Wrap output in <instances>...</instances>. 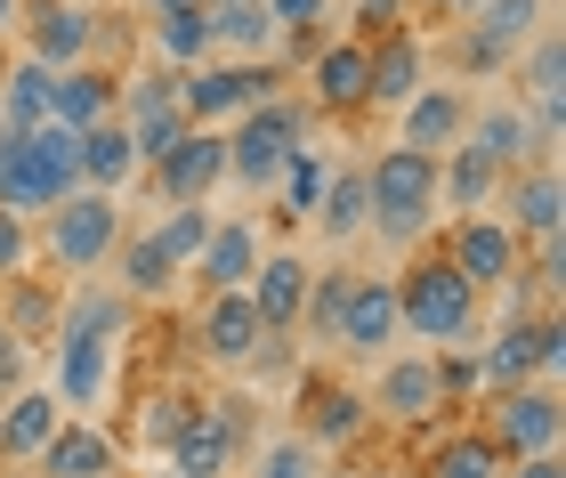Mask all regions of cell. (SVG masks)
<instances>
[{
  "label": "cell",
  "instance_id": "obj_6",
  "mask_svg": "<svg viewBox=\"0 0 566 478\" xmlns=\"http://www.w3.org/2000/svg\"><path fill=\"white\" fill-rule=\"evenodd\" d=\"M275 97V65L268 58H227V65H187L178 73V106L187 122H235L243 106Z\"/></svg>",
  "mask_w": 566,
  "mask_h": 478
},
{
  "label": "cell",
  "instance_id": "obj_52",
  "mask_svg": "<svg viewBox=\"0 0 566 478\" xmlns=\"http://www.w3.org/2000/svg\"><path fill=\"white\" fill-rule=\"evenodd\" d=\"M146 9H154V17H170V9H202V0H146Z\"/></svg>",
  "mask_w": 566,
  "mask_h": 478
},
{
  "label": "cell",
  "instance_id": "obj_8",
  "mask_svg": "<svg viewBox=\"0 0 566 478\" xmlns=\"http://www.w3.org/2000/svg\"><path fill=\"white\" fill-rule=\"evenodd\" d=\"M114 122L130 131L138 163L170 155L178 131H187V106H178V73L163 65V73H138V82H122V90H114Z\"/></svg>",
  "mask_w": 566,
  "mask_h": 478
},
{
  "label": "cell",
  "instance_id": "obj_23",
  "mask_svg": "<svg viewBox=\"0 0 566 478\" xmlns=\"http://www.w3.org/2000/svg\"><path fill=\"white\" fill-rule=\"evenodd\" d=\"M307 82H316V106L356 114L365 106V82H373V41H324L316 65H307Z\"/></svg>",
  "mask_w": 566,
  "mask_h": 478
},
{
  "label": "cell",
  "instance_id": "obj_4",
  "mask_svg": "<svg viewBox=\"0 0 566 478\" xmlns=\"http://www.w3.org/2000/svg\"><path fill=\"white\" fill-rule=\"evenodd\" d=\"M82 187V131L65 122H33L17 131V170H9V211H49Z\"/></svg>",
  "mask_w": 566,
  "mask_h": 478
},
{
  "label": "cell",
  "instance_id": "obj_17",
  "mask_svg": "<svg viewBox=\"0 0 566 478\" xmlns=\"http://www.w3.org/2000/svg\"><path fill=\"white\" fill-rule=\"evenodd\" d=\"M405 333L397 324V276H348V300H340V349H356V357H380Z\"/></svg>",
  "mask_w": 566,
  "mask_h": 478
},
{
  "label": "cell",
  "instance_id": "obj_35",
  "mask_svg": "<svg viewBox=\"0 0 566 478\" xmlns=\"http://www.w3.org/2000/svg\"><path fill=\"white\" fill-rule=\"evenodd\" d=\"M154 58H163L170 73H187L211 58V9H170V17H154Z\"/></svg>",
  "mask_w": 566,
  "mask_h": 478
},
{
  "label": "cell",
  "instance_id": "obj_47",
  "mask_svg": "<svg viewBox=\"0 0 566 478\" xmlns=\"http://www.w3.org/2000/svg\"><path fill=\"white\" fill-rule=\"evenodd\" d=\"M356 17H365V33H397V0H356Z\"/></svg>",
  "mask_w": 566,
  "mask_h": 478
},
{
  "label": "cell",
  "instance_id": "obj_10",
  "mask_svg": "<svg viewBox=\"0 0 566 478\" xmlns=\"http://www.w3.org/2000/svg\"><path fill=\"white\" fill-rule=\"evenodd\" d=\"M235 446H243V414H235V397H211V406H195L187 422H178V438H170V470H178V478H227V470H235Z\"/></svg>",
  "mask_w": 566,
  "mask_h": 478
},
{
  "label": "cell",
  "instance_id": "obj_32",
  "mask_svg": "<svg viewBox=\"0 0 566 478\" xmlns=\"http://www.w3.org/2000/svg\"><path fill=\"white\" fill-rule=\"evenodd\" d=\"M365 422H373V397L365 389H340V382L307 389V438H316V446H348Z\"/></svg>",
  "mask_w": 566,
  "mask_h": 478
},
{
  "label": "cell",
  "instance_id": "obj_26",
  "mask_svg": "<svg viewBox=\"0 0 566 478\" xmlns=\"http://www.w3.org/2000/svg\"><path fill=\"white\" fill-rule=\"evenodd\" d=\"M138 170H146V163H138V146H130V131H122L114 114L82 131V187H106V195H122V187L138 179Z\"/></svg>",
  "mask_w": 566,
  "mask_h": 478
},
{
  "label": "cell",
  "instance_id": "obj_49",
  "mask_svg": "<svg viewBox=\"0 0 566 478\" xmlns=\"http://www.w3.org/2000/svg\"><path fill=\"white\" fill-rule=\"evenodd\" d=\"M9 170H17V131H0V204H9Z\"/></svg>",
  "mask_w": 566,
  "mask_h": 478
},
{
  "label": "cell",
  "instance_id": "obj_53",
  "mask_svg": "<svg viewBox=\"0 0 566 478\" xmlns=\"http://www.w3.org/2000/svg\"><path fill=\"white\" fill-rule=\"evenodd\" d=\"M429 9H446V17H461V9H470V0H429Z\"/></svg>",
  "mask_w": 566,
  "mask_h": 478
},
{
  "label": "cell",
  "instance_id": "obj_24",
  "mask_svg": "<svg viewBox=\"0 0 566 478\" xmlns=\"http://www.w3.org/2000/svg\"><path fill=\"white\" fill-rule=\"evenodd\" d=\"M260 228H251V219H211V243L195 251V276L211 292H235V284H251V268H260Z\"/></svg>",
  "mask_w": 566,
  "mask_h": 478
},
{
  "label": "cell",
  "instance_id": "obj_16",
  "mask_svg": "<svg viewBox=\"0 0 566 478\" xmlns=\"http://www.w3.org/2000/svg\"><path fill=\"white\" fill-rule=\"evenodd\" d=\"M114 365H122V341H57V365H49L57 406L65 414H97L114 397Z\"/></svg>",
  "mask_w": 566,
  "mask_h": 478
},
{
  "label": "cell",
  "instance_id": "obj_41",
  "mask_svg": "<svg viewBox=\"0 0 566 478\" xmlns=\"http://www.w3.org/2000/svg\"><path fill=\"white\" fill-rule=\"evenodd\" d=\"M268 17H275L283 41H316L324 17H332V0H268Z\"/></svg>",
  "mask_w": 566,
  "mask_h": 478
},
{
  "label": "cell",
  "instance_id": "obj_25",
  "mask_svg": "<svg viewBox=\"0 0 566 478\" xmlns=\"http://www.w3.org/2000/svg\"><path fill=\"white\" fill-rule=\"evenodd\" d=\"M202 9H211V49H227V58H275L283 49L268 0H202Z\"/></svg>",
  "mask_w": 566,
  "mask_h": 478
},
{
  "label": "cell",
  "instance_id": "obj_22",
  "mask_svg": "<svg viewBox=\"0 0 566 478\" xmlns=\"http://www.w3.org/2000/svg\"><path fill=\"white\" fill-rule=\"evenodd\" d=\"M41 478H106L114 470V438L97 430V422H82V414H65L57 430H49V446H41Z\"/></svg>",
  "mask_w": 566,
  "mask_h": 478
},
{
  "label": "cell",
  "instance_id": "obj_14",
  "mask_svg": "<svg viewBox=\"0 0 566 478\" xmlns=\"http://www.w3.org/2000/svg\"><path fill=\"white\" fill-rule=\"evenodd\" d=\"M494 204L510 211L502 219V228L510 236H534V243H543V236H558V219H566V195H558V155H534V163H518V170H510V179H502V195H494Z\"/></svg>",
  "mask_w": 566,
  "mask_h": 478
},
{
  "label": "cell",
  "instance_id": "obj_55",
  "mask_svg": "<svg viewBox=\"0 0 566 478\" xmlns=\"http://www.w3.org/2000/svg\"><path fill=\"white\" fill-rule=\"evenodd\" d=\"M0 73H9V58H0Z\"/></svg>",
  "mask_w": 566,
  "mask_h": 478
},
{
  "label": "cell",
  "instance_id": "obj_2",
  "mask_svg": "<svg viewBox=\"0 0 566 478\" xmlns=\"http://www.w3.org/2000/svg\"><path fill=\"white\" fill-rule=\"evenodd\" d=\"M365 204H373L365 228L380 243H413L437 219V155H421V146H389L380 163H365Z\"/></svg>",
  "mask_w": 566,
  "mask_h": 478
},
{
  "label": "cell",
  "instance_id": "obj_15",
  "mask_svg": "<svg viewBox=\"0 0 566 478\" xmlns=\"http://www.w3.org/2000/svg\"><path fill=\"white\" fill-rule=\"evenodd\" d=\"M461 155H478L485 170H502V179H510V170H518V163H534V155H543V146H534V122H526V106H518V97H494V106H478L470 122H461Z\"/></svg>",
  "mask_w": 566,
  "mask_h": 478
},
{
  "label": "cell",
  "instance_id": "obj_12",
  "mask_svg": "<svg viewBox=\"0 0 566 478\" xmlns=\"http://www.w3.org/2000/svg\"><path fill=\"white\" fill-rule=\"evenodd\" d=\"M219 179H227V131L219 122H187L170 155H154V187H163L170 204H202Z\"/></svg>",
  "mask_w": 566,
  "mask_h": 478
},
{
  "label": "cell",
  "instance_id": "obj_45",
  "mask_svg": "<svg viewBox=\"0 0 566 478\" xmlns=\"http://www.w3.org/2000/svg\"><path fill=\"white\" fill-rule=\"evenodd\" d=\"M437 382H446V397H461V389H478V365L446 349V357H437Z\"/></svg>",
  "mask_w": 566,
  "mask_h": 478
},
{
  "label": "cell",
  "instance_id": "obj_43",
  "mask_svg": "<svg viewBox=\"0 0 566 478\" xmlns=\"http://www.w3.org/2000/svg\"><path fill=\"white\" fill-rule=\"evenodd\" d=\"M24 260H33V228H24V211L0 204V276H17Z\"/></svg>",
  "mask_w": 566,
  "mask_h": 478
},
{
  "label": "cell",
  "instance_id": "obj_34",
  "mask_svg": "<svg viewBox=\"0 0 566 478\" xmlns=\"http://www.w3.org/2000/svg\"><path fill=\"white\" fill-rule=\"evenodd\" d=\"M502 195V170H485L478 155H461V146H446L437 155V204H453V211H485Z\"/></svg>",
  "mask_w": 566,
  "mask_h": 478
},
{
  "label": "cell",
  "instance_id": "obj_7",
  "mask_svg": "<svg viewBox=\"0 0 566 478\" xmlns=\"http://www.w3.org/2000/svg\"><path fill=\"white\" fill-rule=\"evenodd\" d=\"M558 430H566V406H558V382L543 389H494V406H485V438L502 446L510 463L518 455H558Z\"/></svg>",
  "mask_w": 566,
  "mask_h": 478
},
{
  "label": "cell",
  "instance_id": "obj_13",
  "mask_svg": "<svg viewBox=\"0 0 566 478\" xmlns=\"http://www.w3.org/2000/svg\"><path fill=\"white\" fill-rule=\"evenodd\" d=\"M446 260L470 276L478 292H510L518 284V236L502 228V219H485V211H470V219H453V236H446Z\"/></svg>",
  "mask_w": 566,
  "mask_h": 478
},
{
  "label": "cell",
  "instance_id": "obj_31",
  "mask_svg": "<svg viewBox=\"0 0 566 478\" xmlns=\"http://www.w3.org/2000/svg\"><path fill=\"white\" fill-rule=\"evenodd\" d=\"M114 114V82L97 65H65L57 82H49V122H65V131H90V122Z\"/></svg>",
  "mask_w": 566,
  "mask_h": 478
},
{
  "label": "cell",
  "instance_id": "obj_42",
  "mask_svg": "<svg viewBox=\"0 0 566 478\" xmlns=\"http://www.w3.org/2000/svg\"><path fill=\"white\" fill-rule=\"evenodd\" d=\"M187 414H195L187 397H146V414H138V438H146V446H170Z\"/></svg>",
  "mask_w": 566,
  "mask_h": 478
},
{
  "label": "cell",
  "instance_id": "obj_27",
  "mask_svg": "<svg viewBox=\"0 0 566 478\" xmlns=\"http://www.w3.org/2000/svg\"><path fill=\"white\" fill-rule=\"evenodd\" d=\"M57 422H65L57 389H24V397H9V414H0V463H33Z\"/></svg>",
  "mask_w": 566,
  "mask_h": 478
},
{
  "label": "cell",
  "instance_id": "obj_46",
  "mask_svg": "<svg viewBox=\"0 0 566 478\" xmlns=\"http://www.w3.org/2000/svg\"><path fill=\"white\" fill-rule=\"evenodd\" d=\"M260 478H307V446H275Z\"/></svg>",
  "mask_w": 566,
  "mask_h": 478
},
{
  "label": "cell",
  "instance_id": "obj_37",
  "mask_svg": "<svg viewBox=\"0 0 566 478\" xmlns=\"http://www.w3.org/2000/svg\"><path fill=\"white\" fill-rule=\"evenodd\" d=\"M534 373V324H502L494 349H485V365H478V382L485 389H518Z\"/></svg>",
  "mask_w": 566,
  "mask_h": 478
},
{
  "label": "cell",
  "instance_id": "obj_18",
  "mask_svg": "<svg viewBox=\"0 0 566 478\" xmlns=\"http://www.w3.org/2000/svg\"><path fill=\"white\" fill-rule=\"evenodd\" d=\"M268 349V316L251 309V292H211V309H202V357H219V365H251Z\"/></svg>",
  "mask_w": 566,
  "mask_h": 478
},
{
  "label": "cell",
  "instance_id": "obj_33",
  "mask_svg": "<svg viewBox=\"0 0 566 478\" xmlns=\"http://www.w3.org/2000/svg\"><path fill=\"white\" fill-rule=\"evenodd\" d=\"M49 73L41 58H17L9 73H0V131H33V122H49Z\"/></svg>",
  "mask_w": 566,
  "mask_h": 478
},
{
  "label": "cell",
  "instance_id": "obj_54",
  "mask_svg": "<svg viewBox=\"0 0 566 478\" xmlns=\"http://www.w3.org/2000/svg\"><path fill=\"white\" fill-rule=\"evenodd\" d=\"M146 478H178V470H146Z\"/></svg>",
  "mask_w": 566,
  "mask_h": 478
},
{
  "label": "cell",
  "instance_id": "obj_20",
  "mask_svg": "<svg viewBox=\"0 0 566 478\" xmlns=\"http://www.w3.org/2000/svg\"><path fill=\"white\" fill-rule=\"evenodd\" d=\"M437 406H446V382H437V357H389L380 365V389H373V414H389V422H429Z\"/></svg>",
  "mask_w": 566,
  "mask_h": 478
},
{
  "label": "cell",
  "instance_id": "obj_51",
  "mask_svg": "<svg viewBox=\"0 0 566 478\" xmlns=\"http://www.w3.org/2000/svg\"><path fill=\"white\" fill-rule=\"evenodd\" d=\"M17 17H24V0H0V41L17 33Z\"/></svg>",
  "mask_w": 566,
  "mask_h": 478
},
{
  "label": "cell",
  "instance_id": "obj_40",
  "mask_svg": "<svg viewBox=\"0 0 566 478\" xmlns=\"http://www.w3.org/2000/svg\"><path fill=\"white\" fill-rule=\"evenodd\" d=\"M340 300H348V276L340 268H324V276H307V300H300V324L316 341H332L340 333Z\"/></svg>",
  "mask_w": 566,
  "mask_h": 478
},
{
  "label": "cell",
  "instance_id": "obj_50",
  "mask_svg": "<svg viewBox=\"0 0 566 478\" xmlns=\"http://www.w3.org/2000/svg\"><path fill=\"white\" fill-rule=\"evenodd\" d=\"M9 373H17V333L0 324V382H9Z\"/></svg>",
  "mask_w": 566,
  "mask_h": 478
},
{
  "label": "cell",
  "instance_id": "obj_5",
  "mask_svg": "<svg viewBox=\"0 0 566 478\" xmlns=\"http://www.w3.org/2000/svg\"><path fill=\"white\" fill-rule=\"evenodd\" d=\"M300 138H307V106H292V97H260V106H243L235 131H227V179L268 187Z\"/></svg>",
  "mask_w": 566,
  "mask_h": 478
},
{
  "label": "cell",
  "instance_id": "obj_38",
  "mask_svg": "<svg viewBox=\"0 0 566 478\" xmlns=\"http://www.w3.org/2000/svg\"><path fill=\"white\" fill-rule=\"evenodd\" d=\"M275 179H283V211H292V219H307V211H316V195H324V179H332L324 146H292Z\"/></svg>",
  "mask_w": 566,
  "mask_h": 478
},
{
  "label": "cell",
  "instance_id": "obj_39",
  "mask_svg": "<svg viewBox=\"0 0 566 478\" xmlns=\"http://www.w3.org/2000/svg\"><path fill=\"white\" fill-rule=\"evenodd\" d=\"M154 243H163V251H170V268L187 276V268H195V251L211 243V211H202V204H170V219L154 228Z\"/></svg>",
  "mask_w": 566,
  "mask_h": 478
},
{
  "label": "cell",
  "instance_id": "obj_29",
  "mask_svg": "<svg viewBox=\"0 0 566 478\" xmlns=\"http://www.w3.org/2000/svg\"><path fill=\"white\" fill-rule=\"evenodd\" d=\"M421 41L413 33H380L373 41V82H365V106H405V97L421 90Z\"/></svg>",
  "mask_w": 566,
  "mask_h": 478
},
{
  "label": "cell",
  "instance_id": "obj_19",
  "mask_svg": "<svg viewBox=\"0 0 566 478\" xmlns=\"http://www.w3.org/2000/svg\"><path fill=\"white\" fill-rule=\"evenodd\" d=\"M397 146H421V155H446V146L461 138V122H470V97H461L453 82H421L413 97L397 106Z\"/></svg>",
  "mask_w": 566,
  "mask_h": 478
},
{
  "label": "cell",
  "instance_id": "obj_1",
  "mask_svg": "<svg viewBox=\"0 0 566 478\" xmlns=\"http://www.w3.org/2000/svg\"><path fill=\"white\" fill-rule=\"evenodd\" d=\"M478 300L485 292L446 260V251H429V260H413L397 276V324L413 341H437V349H461L478 333Z\"/></svg>",
  "mask_w": 566,
  "mask_h": 478
},
{
  "label": "cell",
  "instance_id": "obj_36",
  "mask_svg": "<svg viewBox=\"0 0 566 478\" xmlns=\"http://www.w3.org/2000/svg\"><path fill=\"white\" fill-rule=\"evenodd\" d=\"M170 284H178L170 251L154 243V236H122V292H130V300H163Z\"/></svg>",
  "mask_w": 566,
  "mask_h": 478
},
{
  "label": "cell",
  "instance_id": "obj_3",
  "mask_svg": "<svg viewBox=\"0 0 566 478\" xmlns=\"http://www.w3.org/2000/svg\"><path fill=\"white\" fill-rule=\"evenodd\" d=\"M114 243H122V204L106 187H73L65 204H49L41 219V260L49 268H73V276H90L97 260H114Z\"/></svg>",
  "mask_w": 566,
  "mask_h": 478
},
{
  "label": "cell",
  "instance_id": "obj_30",
  "mask_svg": "<svg viewBox=\"0 0 566 478\" xmlns=\"http://www.w3.org/2000/svg\"><path fill=\"white\" fill-rule=\"evenodd\" d=\"M365 219H373V204H365V170H332L324 195H316V211H307V228H316L324 243H356V236H365Z\"/></svg>",
  "mask_w": 566,
  "mask_h": 478
},
{
  "label": "cell",
  "instance_id": "obj_9",
  "mask_svg": "<svg viewBox=\"0 0 566 478\" xmlns=\"http://www.w3.org/2000/svg\"><path fill=\"white\" fill-rule=\"evenodd\" d=\"M543 9H551V0H470V9H461V17H470L461 58H470L478 73H502L534 33H543Z\"/></svg>",
  "mask_w": 566,
  "mask_h": 478
},
{
  "label": "cell",
  "instance_id": "obj_48",
  "mask_svg": "<svg viewBox=\"0 0 566 478\" xmlns=\"http://www.w3.org/2000/svg\"><path fill=\"white\" fill-rule=\"evenodd\" d=\"M502 478H566L558 455H518V470H502Z\"/></svg>",
  "mask_w": 566,
  "mask_h": 478
},
{
  "label": "cell",
  "instance_id": "obj_11",
  "mask_svg": "<svg viewBox=\"0 0 566 478\" xmlns=\"http://www.w3.org/2000/svg\"><path fill=\"white\" fill-rule=\"evenodd\" d=\"M17 24H24V41H33V58H41L49 73H65V65H90L97 33H106L90 0H33V9H24Z\"/></svg>",
  "mask_w": 566,
  "mask_h": 478
},
{
  "label": "cell",
  "instance_id": "obj_21",
  "mask_svg": "<svg viewBox=\"0 0 566 478\" xmlns=\"http://www.w3.org/2000/svg\"><path fill=\"white\" fill-rule=\"evenodd\" d=\"M307 276H316V268H307L300 251H260V268H251V284H243V292H251V309L268 316V333H283V324H300Z\"/></svg>",
  "mask_w": 566,
  "mask_h": 478
},
{
  "label": "cell",
  "instance_id": "obj_28",
  "mask_svg": "<svg viewBox=\"0 0 566 478\" xmlns=\"http://www.w3.org/2000/svg\"><path fill=\"white\" fill-rule=\"evenodd\" d=\"M57 341H130V292L82 284V292L57 309Z\"/></svg>",
  "mask_w": 566,
  "mask_h": 478
},
{
  "label": "cell",
  "instance_id": "obj_44",
  "mask_svg": "<svg viewBox=\"0 0 566 478\" xmlns=\"http://www.w3.org/2000/svg\"><path fill=\"white\" fill-rule=\"evenodd\" d=\"M558 365H566V333H558V316H534V373H543V382H558Z\"/></svg>",
  "mask_w": 566,
  "mask_h": 478
}]
</instances>
